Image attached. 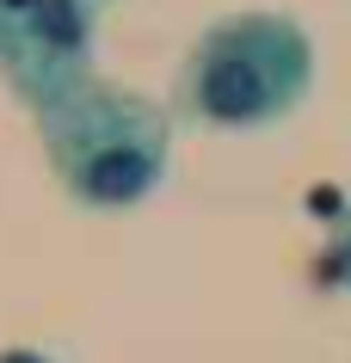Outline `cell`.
<instances>
[{
	"label": "cell",
	"instance_id": "1",
	"mask_svg": "<svg viewBox=\"0 0 351 363\" xmlns=\"http://www.w3.org/2000/svg\"><path fill=\"white\" fill-rule=\"evenodd\" d=\"M314 93V38L296 13H228L204 25L179 62L173 111L191 130L253 135L296 117Z\"/></svg>",
	"mask_w": 351,
	"mask_h": 363
},
{
	"label": "cell",
	"instance_id": "2",
	"mask_svg": "<svg viewBox=\"0 0 351 363\" xmlns=\"http://www.w3.org/2000/svg\"><path fill=\"white\" fill-rule=\"evenodd\" d=\"M38 135L62 191L93 216L142 210L173 167V117L155 99L130 93L105 74H93L62 105H50L38 117Z\"/></svg>",
	"mask_w": 351,
	"mask_h": 363
},
{
	"label": "cell",
	"instance_id": "3",
	"mask_svg": "<svg viewBox=\"0 0 351 363\" xmlns=\"http://www.w3.org/2000/svg\"><path fill=\"white\" fill-rule=\"evenodd\" d=\"M93 62H99V0H38L13 50L0 56V74L19 93L25 111L43 117L50 105H62L93 80Z\"/></svg>",
	"mask_w": 351,
	"mask_h": 363
},
{
	"label": "cell",
	"instance_id": "4",
	"mask_svg": "<svg viewBox=\"0 0 351 363\" xmlns=\"http://www.w3.org/2000/svg\"><path fill=\"white\" fill-rule=\"evenodd\" d=\"M321 284H339V289H351V222L339 234H333V247L321 252Z\"/></svg>",
	"mask_w": 351,
	"mask_h": 363
},
{
	"label": "cell",
	"instance_id": "5",
	"mask_svg": "<svg viewBox=\"0 0 351 363\" xmlns=\"http://www.w3.org/2000/svg\"><path fill=\"white\" fill-rule=\"evenodd\" d=\"M31 6H38V0H0V56L13 50V38H19V25L31 19Z\"/></svg>",
	"mask_w": 351,
	"mask_h": 363
},
{
	"label": "cell",
	"instance_id": "6",
	"mask_svg": "<svg viewBox=\"0 0 351 363\" xmlns=\"http://www.w3.org/2000/svg\"><path fill=\"white\" fill-rule=\"evenodd\" d=\"M0 363H56V357L38 351V345H13V351H0Z\"/></svg>",
	"mask_w": 351,
	"mask_h": 363
}]
</instances>
